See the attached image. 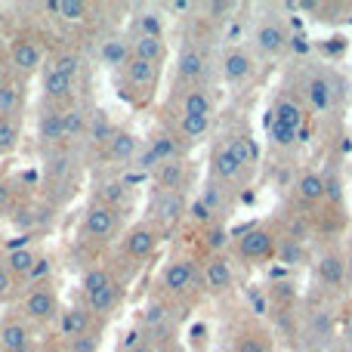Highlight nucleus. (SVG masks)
Segmentation results:
<instances>
[{
	"mask_svg": "<svg viewBox=\"0 0 352 352\" xmlns=\"http://www.w3.org/2000/svg\"><path fill=\"white\" fill-rule=\"evenodd\" d=\"M127 226V213L96 204V201H87V207L78 217V229H74V250L84 260V269L105 263V256L115 250V244L121 241Z\"/></svg>",
	"mask_w": 352,
	"mask_h": 352,
	"instance_id": "2",
	"label": "nucleus"
},
{
	"mask_svg": "<svg viewBox=\"0 0 352 352\" xmlns=\"http://www.w3.org/2000/svg\"><path fill=\"white\" fill-rule=\"evenodd\" d=\"M130 188H133V186H127L124 179H115V176H109V179H99L96 186H93L90 201H96V204L115 207V210L127 213L130 204H133V192H130Z\"/></svg>",
	"mask_w": 352,
	"mask_h": 352,
	"instance_id": "25",
	"label": "nucleus"
},
{
	"mask_svg": "<svg viewBox=\"0 0 352 352\" xmlns=\"http://www.w3.org/2000/svg\"><path fill=\"white\" fill-rule=\"evenodd\" d=\"M300 96H303V105L316 111H328L334 105V80L322 72H312L303 78V87H300Z\"/></svg>",
	"mask_w": 352,
	"mask_h": 352,
	"instance_id": "24",
	"label": "nucleus"
},
{
	"mask_svg": "<svg viewBox=\"0 0 352 352\" xmlns=\"http://www.w3.org/2000/svg\"><path fill=\"white\" fill-rule=\"evenodd\" d=\"M16 297H19V287H16V281L10 278V272L3 269V250H0V306L16 303Z\"/></svg>",
	"mask_w": 352,
	"mask_h": 352,
	"instance_id": "35",
	"label": "nucleus"
},
{
	"mask_svg": "<svg viewBox=\"0 0 352 352\" xmlns=\"http://www.w3.org/2000/svg\"><path fill=\"white\" fill-rule=\"evenodd\" d=\"M99 349H102V340H96V337H78V340L65 343V352H99Z\"/></svg>",
	"mask_w": 352,
	"mask_h": 352,
	"instance_id": "36",
	"label": "nucleus"
},
{
	"mask_svg": "<svg viewBox=\"0 0 352 352\" xmlns=\"http://www.w3.org/2000/svg\"><path fill=\"white\" fill-rule=\"evenodd\" d=\"M130 59V43H127V34H118V37H105L102 47H99V62L109 68L111 74L118 72L121 65H127Z\"/></svg>",
	"mask_w": 352,
	"mask_h": 352,
	"instance_id": "29",
	"label": "nucleus"
},
{
	"mask_svg": "<svg viewBox=\"0 0 352 352\" xmlns=\"http://www.w3.org/2000/svg\"><path fill=\"white\" fill-rule=\"evenodd\" d=\"M188 204H192V198H186V195L161 192V188L148 186L146 207H142V219H146L148 226H155V229L167 238L170 232L179 229L182 223H188Z\"/></svg>",
	"mask_w": 352,
	"mask_h": 352,
	"instance_id": "8",
	"label": "nucleus"
},
{
	"mask_svg": "<svg viewBox=\"0 0 352 352\" xmlns=\"http://www.w3.org/2000/svg\"><path fill=\"white\" fill-rule=\"evenodd\" d=\"M226 352H275V331L260 316H244L232 328V340Z\"/></svg>",
	"mask_w": 352,
	"mask_h": 352,
	"instance_id": "16",
	"label": "nucleus"
},
{
	"mask_svg": "<svg viewBox=\"0 0 352 352\" xmlns=\"http://www.w3.org/2000/svg\"><path fill=\"white\" fill-rule=\"evenodd\" d=\"M275 260H281L285 266H306V263H309V248L281 238L278 241V256H275Z\"/></svg>",
	"mask_w": 352,
	"mask_h": 352,
	"instance_id": "33",
	"label": "nucleus"
},
{
	"mask_svg": "<svg viewBox=\"0 0 352 352\" xmlns=\"http://www.w3.org/2000/svg\"><path fill=\"white\" fill-rule=\"evenodd\" d=\"M324 201H328V195H324V176L318 170H300L297 179L291 182V198H287V207L309 217V213H316Z\"/></svg>",
	"mask_w": 352,
	"mask_h": 352,
	"instance_id": "19",
	"label": "nucleus"
},
{
	"mask_svg": "<svg viewBox=\"0 0 352 352\" xmlns=\"http://www.w3.org/2000/svg\"><path fill=\"white\" fill-rule=\"evenodd\" d=\"M217 72H219V59L213 56V43H201L186 37L179 43V50H176L170 87H213Z\"/></svg>",
	"mask_w": 352,
	"mask_h": 352,
	"instance_id": "6",
	"label": "nucleus"
},
{
	"mask_svg": "<svg viewBox=\"0 0 352 352\" xmlns=\"http://www.w3.org/2000/svg\"><path fill=\"white\" fill-rule=\"evenodd\" d=\"M127 34L133 37H167V16L164 10H136L127 25Z\"/></svg>",
	"mask_w": 352,
	"mask_h": 352,
	"instance_id": "28",
	"label": "nucleus"
},
{
	"mask_svg": "<svg viewBox=\"0 0 352 352\" xmlns=\"http://www.w3.org/2000/svg\"><path fill=\"white\" fill-rule=\"evenodd\" d=\"M140 146H142V136L133 133L130 127H124V124H118L115 133H111V140L105 142L102 152H99L90 164L93 167H102V170H124V167L133 164Z\"/></svg>",
	"mask_w": 352,
	"mask_h": 352,
	"instance_id": "15",
	"label": "nucleus"
},
{
	"mask_svg": "<svg viewBox=\"0 0 352 352\" xmlns=\"http://www.w3.org/2000/svg\"><path fill=\"white\" fill-rule=\"evenodd\" d=\"M291 43H294V31H291V25H287L285 19L263 16L260 22L254 25V31H250L248 50L254 53L256 62H275V59H281V56L291 50Z\"/></svg>",
	"mask_w": 352,
	"mask_h": 352,
	"instance_id": "9",
	"label": "nucleus"
},
{
	"mask_svg": "<svg viewBox=\"0 0 352 352\" xmlns=\"http://www.w3.org/2000/svg\"><path fill=\"white\" fill-rule=\"evenodd\" d=\"M161 352H188L186 346H182V343H170V346H164Z\"/></svg>",
	"mask_w": 352,
	"mask_h": 352,
	"instance_id": "38",
	"label": "nucleus"
},
{
	"mask_svg": "<svg viewBox=\"0 0 352 352\" xmlns=\"http://www.w3.org/2000/svg\"><path fill=\"white\" fill-rule=\"evenodd\" d=\"M22 140V121H0V158L12 155Z\"/></svg>",
	"mask_w": 352,
	"mask_h": 352,
	"instance_id": "34",
	"label": "nucleus"
},
{
	"mask_svg": "<svg viewBox=\"0 0 352 352\" xmlns=\"http://www.w3.org/2000/svg\"><path fill=\"white\" fill-rule=\"evenodd\" d=\"M256 173H260V146H256L250 124L241 118V121L229 124L210 146L207 176L241 195L244 188L254 186Z\"/></svg>",
	"mask_w": 352,
	"mask_h": 352,
	"instance_id": "1",
	"label": "nucleus"
},
{
	"mask_svg": "<svg viewBox=\"0 0 352 352\" xmlns=\"http://www.w3.org/2000/svg\"><path fill=\"white\" fill-rule=\"evenodd\" d=\"M127 43H130V56L133 59H142V62H152V65H167V59H170V43H167V37H133L127 34Z\"/></svg>",
	"mask_w": 352,
	"mask_h": 352,
	"instance_id": "27",
	"label": "nucleus"
},
{
	"mask_svg": "<svg viewBox=\"0 0 352 352\" xmlns=\"http://www.w3.org/2000/svg\"><path fill=\"white\" fill-rule=\"evenodd\" d=\"M43 250L31 248V244H19V248L3 250V269L10 272V278L16 281V287H22V281L28 278V272L34 269V263L41 260Z\"/></svg>",
	"mask_w": 352,
	"mask_h": 352,
	"instance_id": "26",
	"label": "nucleus"
},
{
	"mask_svg": "<svg viewBox=\"0 0 352 352\" xmlns=\"http://www.w3.org/2000/svg\"><path fill=\"white\" fill-rule=\"evenodd\" d=\"M195 201H198L213 219H219V223H229V217L238 210V192H232L229 186L210 179V176H204V182L198 186Z\"/></svg>",
	"mask_w": 352,
	"mask_h": 352,
	"instance_id": "21",
	"label": "nucleus"
},
{
	"mask_svg": "<svg viewBox=\"0 0 352 352\" xmlns=\"http://www.w3.org/2000/svg\"><path fill=\"white\" fill-rule=\"evenodd\" d=\"M102 334H105V324L96 322L80 303L62 306V316L53 328V337H59V340H65V343L78 340V337H96V340H102Z\"/></svg>",
	"mask_w": 352,
	"mask_h": 352,
	"instance_id": "18",
	"label": "nucleus"
},
{
	"mask_svg": "<svg viewBox=\"0 0 352 352\" xmlns=\"http://www.w3.org/2000/svg\"><path fill=\"white\" fill-rule=\"evenodd\" d=\"M201 263V285H204V300H226L238 291V266L229 254L204 256Z\"/></svg>",
	"mask_w": 352,
	"mask_h": 352,
	"instance_id": "14",
	"label": "nucleus"
},
{
	"mask_svg": "<svg viewBox=\"0 0 352 352\" xmlns=\"http://www.w3.org/2000/svg\"><path fill=\"white\" fill-rule=\"evenodd\" d=\"M115 278V272H111L105 263H96V266H87L80 269V285H78V297H90V294L102 291L105 285H111Z\"/></svg>",
	"mask_w": 352,
	"mask_h": 352,
	"instance_id": "30",
	"label": "nucleus"
},
{
	"mask_svg": "<svg viewBox=\"0 0 352 352\" xmlns=\"http://www.w3.org/2000/svg\"><path fill=\"white\" fill-rule=\"evenodd\" d=\"M28 87L31 80H22L16 74H10L0 84V121H22L28 109Z\"/></svg>",
	"mask_w": 352,
	"mask_h": 352,
	"instance_id": "22",
	"label": "nucleus"
},
{
	"mask_svg": "<svg viewBox=\"0 0 352 352\" xmlns=\"http://www.w3.org/2000/svg\"><path fill=\"white\" fill-rule=\"evenodd\" d=\"M6 59H10V74H16V78H22V80H31L47 65V43L37 34H31V31H22V34H16L10 41Z\"/></svg>",
	"mask_w": 352,
	"mask_h": 352,
	"instance_id": "12",
	"label": "nucleus"
},
{
	"mask_svg": "<svg viewBox=\"0 0 352 352\" xmlns=\"http://www.w3.org/2000/svg\"><path fill=\"white\" fill-rule=\"evenodd\" d=\"M161 78H164V68L161 65H152V62H142L130 56L127 65H121L111 74V87H115L118 99L127 102L133 111H146L158 99Z\"/></svg>",
	"mask_w": 352,
	"mask_h": 352,
	"instance_id": "5",
	"label": "nucleus"
},
{
	"mask_svg": "<svg viewBox=\"0 0 352 352\" xmlns=\"http://www.w3.org/2000/svg\"><path fill=\"white\" fill-rule=\"evenodd\" d=\"M316 278H318V285L328 287V291H340V287L346 285V278H349L346 256H343L340 250H334V248L322 250V254L316 256Z\"/></svg>",
	"mask_w": 352,
	"mask_h": 352,
	"instance_id": "23",
	"label": "nucleus"
},
{
	"mask_svg": "<svg viewBox=\"0 0 352 352\" xmlns=\"http://www.w3.org/2000/svg\"><path fill=\"white\" fill-rule=\"evenodd\" d=\"M78 303L84 306L96 322H102L105 328H109L118 318V312L124 309V303H127V285H124V281H111V285H105L102 291L90 294V297H78Z\"/></svg>",
	"mask_w": 352,
	"mask_h": 352,
	"instance_id": "20",
	"label": "nucleus"
},
{
	"mask_svg": "<svg viewBox=\"0 0 352 352\" xmlns=\"http://www.w3.org/2000/svg\"><path fill=\"white\" fill-rule=\"evenodd\" d=\"M148 186L161 188V192H176V195L192 198V192L201 186L198 164H195L188 155L173 158V161H164V164H158L152 173H148Z\"/></svg>",
	"mask_w": 352,
	"mask_h": 352,
	"instance_id": "13",
	"label": "nucleus"
},
{
	"mask_svg": "<svg viewBox=\"0 0 352 352\" xmlns=\"http://www.w3.org/2000/svg\"><path fill=\"white\" fill-rule=\"evenodd\" d=\"M12 312H16L34 334H50L62 316L59 291H56L53 285L25 287V291H19L16 303H12Z\"/></svg>",
	"mask_w": 352,
	"mask_h": 352,
	"instance_id": "7",
	"label": "nucleus"
},
{
	"mask_svg": "<svg viewBox=\"0 0 352 352\" xmlns=\"http://www.w3.org/2000/svg\"><path fill=\"white\" fill-rule=\"evenodd\" d=\"M43 68L68 74V78H80V72H84V59H80V53H74V50H62V53L47 56V65Z\"/></svg>",
	"mask_w": 352,
	"mask_h": 352,
	"instance_id": "31",
	"label": "nucleus"
},
{
	"mask_svg": "<svg viewBox=\"0 0 352 352\" xmlns=\"http://www.w3.org/2000/svg\"><path fill=\"white\" fill-rule=\"evenodd\" d=\"M278 241H281V229L275 217L263 219V223H250L244 229L232 232L229 256L235 266H244V269L269 266L278 256Z\"/></svg>",
	"mask_w": 352,
	"mask_h": 352,
	"instance_id": "4",
	"label": "nucleus"
},
{
	"mask_svg": "<svg viewBox=\"0 0 352 352\" xmlns=\"http://www.w3.org/2000/svg\"><path fill=\"white\" fill-rule=\"evenodd\" d=\"M158 303L170 306L176 316L188 318L201 303H204V285H201V263L192 254H176L161 266L155 278L152 297Z\"/></svg>",
	"mask_w": 352,
	"mask_h": 352,
	"instance_id": "3",
	"label": "nucleus"
},
{
	"mask_svg": "<svg viewBox=\"0 0 352 352\" xmlns=\"http://www.w3.org/2000/svg\"><path fill=\"white\" fill-rule=\"evenodd\" d=\"M217 87H170L161 111L176 118H217Z\"/></svg>",
	"mask_w": 352,
	"mask_h": 352,
	"instance_id": "11",
	"label": "nucleus"
},
{
	"mask_svg": "<svg viewBox=\"0 0 352 352\" xmlns=\"http://www.w3.org/2000/svg\"><path fill=\"white\" fill-rule=\"evenodd\" d=\"M256 65L260 62L254 59V53L248 50V43H229L219 53V78L238 90V87H248L250 80L256 78Z\"/></svg>",
	"mask_w": 352,
	"mask_h": 352,
	"instance_id": "17",
	"label": "nucleus"
},
{
	"mask_svg": "<svg viewBox=\"0 0 352 352\" xmlns=\"http://www.w3.org/2000/svg\"><path fill=\"white\" fill-rule=\"evenodd\" d=\"M10 78V59H6V47H0V84Z\"/></svg>",
	"mask_w": 352,
	"mask_h": 352,
	"instance_id": "37",
	"label": "nucleus"
},
{
	"mask_svg": "<svg viewBox=\"0 0 352 352\" xmlns=\"http://www.w3.org/2000/svg\"><path fill=\"white\" fill-rule=\"evenodd\" d=\"M303 118H306L303 99L294 90L281 93L272 105V118H269V140L278 148H291L297 142L300 130H303Z\"/></svg>",
	"mask_w": 352,
	"mask_h": 352,
	"instance_id": "10",
	"label": "nucleus"
},
{
	"mask_svg": "<svg viewBox=\"0 0 352 352\" xmlns=\"http://www.w3.org/2000/svg\"><path fill=\"white\" fill-rule=\"evenodd\" d=\"M50 10L65 22H84V19H90L93 6L84 3V0H56V3H50Z\"/></svg>",
	"mask_w": 352,
	"mask_h": 352,
	"instance_id": "32",
	"label": "nucleus"
}]
</instances>
